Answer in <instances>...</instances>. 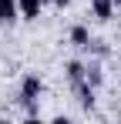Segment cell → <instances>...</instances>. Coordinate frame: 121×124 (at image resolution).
Segmentation results:
<instances>
[{
    "label": "cell",
    "mask_w": 121,
    "mask_h": 124,
    "mask_svg": "<svg viewBox=\"0 0 121 124\" xmlns=\"http://www.w3.org/2000/svg\"><path fill=\"white\" fill-rule=\"evenodd\" d=\"M40 91H44V81H40L37 74H27V77L20 81V104L27 107L30 117L37 114V97H40Z\"/></svg>",
    "instance_id": "1"
},
{
    "label": "cell",
    "mask_w": 121,
    "mask_h": 124,
    "mask_svg": "<svg viewBox=\"0 0 121 124\" xmlns=\"http://www.w3.org/2000/svg\"><path fill=\"white\" fill-rule=\"evenodd\" d=\"M71 87H74V94H78L81 107H84V111H91V107H94V84H87V77H84V81L71 84Z\"/></svg>",
    "instance_id": "2"
},
{
    "label": "cell",
    "mask_w": 121,
    "mask_h": 124,
    "mask_svg": "<svg viewBox=\"0 0 121 124\" xmlns=\"http://www.w3.org/2000/svg\"><path fill=\"white\" fill-rule=\"evenodd\" d=\"M17 14H20V0H0V23L17 20Z\"/></svg>",
    "instance_id": "3"
},
{
    "label": "cell",
    "mask_w": 121,
    "mask_h": 124,
    "mask_svg": "<svg viewBox=\"0 0 121 124\" xmlns=\"http://www.w3.org/2000/svg\"><path fill=\"white\" fill-rule=\"evenodd\" d=\"M40 7H44V0H20V17L24 20H37Z\"/></svg>",
    "instance_id": "4"
},
{
    "label": "cell",
    "mask_w": 121,
    "mask_h": 124,
    "mask_svg": "<svg viewBox=\"0 0 121 124\" xmlns=\"http://www.w3.org/2000/svg\"><path fill=\"white\" fill-rule=\"evenodd\" d=\"M91 7H94L98 20H111V14H114V0H91Z\"/></svg>",
    "instance_id": "5"
},
{
    "label": "cell",
    "mask_w": 121,
    "mask_h": 124,
    "mask_svg": "<svg viewBox=\"0 0 121 124\" xmlns=\"http://www.w3.org/2000/svg\"><path fill=\"white\" fill-rule=\"evenodd\" d=\"M64 70H67V81H71V84H78V81H84V77H87V67H84L81 61H67V67H64Z\"/></svg>",
    "instance_id": "6"
},
{
    "label": "cell",
    "mask_w": 121,
    "mask_h": 124,
    "mask_svg": "<svg viewBox=\"0 0 121 124\" xmlns=\"http://www.w3.org/2000/svg\"><path fill=\"white\" fill-rule=\"evenodd\" d=\"M71 44L74 47H91V34H87V27H71Z\"/></svg>",
    "instance_id": "7"
},
{
    "label": "cell",
    "mask_w": 121,
    "mask_h": 124,
    "mask_svg": "<svg viewBox=\"0 0 121 124\" xmlns=\"http://www.w3.org/2000/svg\"><path fill=\"white\" fill-rule=\"evenodd\" d=\"M87 84L101 87V67H98V64H87Z\"/></svg>",
    "instance_id": "8"
},
{
    "label": "cell",
    "mask_w": 121,
    "mask_h": 124,
    "mask_svg": "<svg viewBox=\"0 0 121 124\" xmlns=\"http://www.w3.org/2000/svg\"><path fill=\"white\" fill-rule=\"evenodd\" d=\"M51 3H57V7H67V3H71V0H51Z\"/></svg>",
    "instance_id": "9"
},
{
    "label": "cell",
    "mask_w": 121,
    "mask_h": 124,
    "mask_svg": "<svg viewBox=\"0 0 121 124\" xmlns=\"http://www.w3.org/2000/svg\"><path fill=\"white\" fill-rule=\"evenodd\" d=\"M114 7H121V0H114Z\"/></svg>",
    "instance_id": "10"
}]
</instances>
